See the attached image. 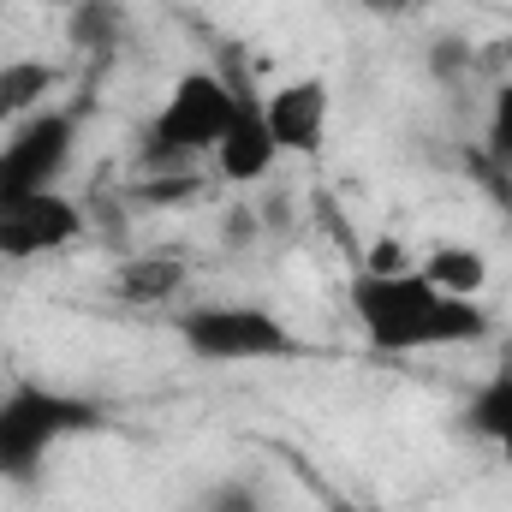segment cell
<instances>
[{"label": "cell", "instance_id": "obj_1", "mask_svg": "<svg viewBox=\"0 0 512 512\" xmlns=\"http://www.w3.org/2000/svg\"><path fill=\"white\" fill-rule=\"evenodd\" d=\"M352 322L364 334L370 352L382 358H423V352H459V346H483L495 334L483 298H459L441 292L417 262L399 274H352Z\"/></svg>", "mask_w": 512, "mask_h": 512}, {"label": "cell", "instance_id": "obj_2", "mask_svg": "<svg viewBox=\"0 0 512 512\" xmlns=\"http://www.w3.org/2000/svg\"><path fill=\"white\" fill-rule=\"evenodd\" d=\"M108 423V411L84 393H66L54 382H12L0 387V483H18V489H36L48 459L78 441V435H96Z\"/></svg>", "mask_w": 512, "mask_h": 512}, {"label": "cell", "instance_id": "obj_3", "mask_svg": "<svg viewBox=\"0 0 512 512\" xmlns=\"http://www.w3.org/2000/svg\"><path fill=\"white\" fill-rule=\"evenodd\" d=\"M233 102H239L233 72L185 66L167 84L161 108L137 131V167L143 173H185L197 155H215L221 137H227V120H233Z\"/></svg>", "mask_w": 512, "mask_h": 512}, {"label": "cell", "instance_id": "obj_4", "mask_svg": "<svg viewBox=\"0 0 512 512\" xmlns=\"http://www.w3.org/2000/svg\"><path fill=\"white\" fill-rule=\"evenodd\" d=\"M173 340L215 370H239V364H292L310 352V340H298V328L251 298H209V304H179L173 310Z\"/></svg>", "mask_w": 512, "mask_h": 512}, {"label": "cell", "instance_id": "obj_5", "mask_svg": "<svg viewBox=\"0 0 512 512\" xmlns=\"http://www.w3.org/2000/svg\"><path fill=\"white\" fill-rule=\"evenodd\" d=\"M84 137V114L78 108H42L0 137V197L18 191H60L72 155Z\"/></svg>", "mask_w": 512, "mask_h": 512}, {"label": "cell", "instance_id": "obj_6", "mask_svg": "<svg viewBox=\"0 0 512 512\" xmlns=\"http://www.w3.org/2000/svg\"><path fill=\"white\" fill-rule=\"evenodd\" d=\"M90 233V215L72 191H18L0 197V262H48Z\"/></svg>", "mask_w": 512, "mask_h": 512}, {"label": "cell", "instance_id": "obj_7", "mask_svg": "<svg viewBox=\"0 0 512 512\" xmlns=\"http://www.w3.org/2000/svg\"><path fill=\"white\" fill-rule=\"evenodd\" d=\"M233 84H239V102H233L227 137H221V149H215V173H221L227 185H262V179L280 167V143H274V131H268V102H262V90L251 84L245 66L233 72Z\"/></svg>", "mask_w": 512, "mask_h": 512}, {"label": "cell", "instance_id": "obj_8", "mask_svg": "<svg viewBox=\"0 0 512 512\" xmlns=\"http://www.w3.org/2000/svg\"><path fill=\"white\" fill-rule=\"evenodd\" d=\"M268 102V131L280 143V155H322L328 149V126H334V90L328 78H292L280 90L262 96Z\"/></svg>", "mask_w": 512, "mask_h": 512}, {"label": "cell", "instance_id": "obj_9", "mask_svg": "<svg viewBox=\"0 0 512 512\" xmlns=\"http://www.w3.org/2000/svg\"><path fill=\"white\" fill-rule=\"evenodd\" d=\"M54 90H60V66H54L48 54L0 60V126H18V120L42 114Z\"/></svg>", "mask_w": 512, "mask_h": 512}, {"label": "cell", "instance_id": "obj_10", "mask_svg": "<svg viewBox=\"0 0 512 512\" xmlns=\"http://www.w3.org/2000/svg\"><path fill=\"white\" fill-rule=\"evenodd\" d=\"M191 286V262L179 251H149V256H126L114 268V292L126 304H173Z\"/></svg>", "mask_w": 512, "mask_h": 512}, {"label": "cell", "instance_id": "obj_11", "mask_svg": "<svg viewBox=\"0 0 512 512\" xmlns=\"http://www.w3.org/2000/svg\"><path fill=\"white\" fill-rule=\"evenodd\" d=\"M465 429L512 465V364L495 370L489 382L471 387V399H465Z\"/></svg>", "mask_w": 512, "mask_h": 512}, {"label": "cell", "instance_id": "obj_12", "mask_svg": "<svg viewBox=\"0 0 512 512\" xmlns=\"http://www.w3.org/2000/svg\"><path fill=\"white\" fill-rule=\"evenodd\" d=\"M441 292H459V298H483V280H489V262L477 245H435V251H423L417 262Z\"/></svg>", "mask_w": 512, "mask_h": 512}, {"label": "cell", "instance_id": "obj_13", "mask_svg": "<svg viewBox=\"0 0 512 512\" xmlns=\"http://www.w3.org/2000/svg\"><path fill=\"white\" fill-rule=\"evenodd\" d=\"M120 30H126V6L120 0H78L72 6V24H66L72 48H90V54L120 48Z\"/></svg>", "mask_w": 512, "mask_h": 512}, {"label": "cell", "instance_id": "obj_14", "mask_svg": "<svg viewBox=\"0 0 512 512\" xmlns=\"http://www.w3.org/2000/svg\"><path fill=\"white\" fill-rule=\"evenodd\" d=\"M483 155L512 167V78L489 96V114H483Z\"/></svg>", "mask_w": 512, "mask_h": 512}, {"label": "cell", "instance_id": "obj_15", "mask_svg": "<svg viewBox=\"0 0 512 512\" xmlns=\"http://www.w3.org/2000/svg\"><path fill=\"white\" fill-rule=\"evenodd\" d=\"M185 512H268V501H262V489H251V483H209Z\"/></svg>", "mask_w": 512, "mask_h": 512}, {"label": "cell", "instance_id": "obj_16", "mask_svg": "<svg viewBox=\"0 0 512 512\" xmlns=\"http://www.w3.org/2000/svg\"><path fill=\"white\" fill-rule=\"evenodd\" d=\"M364 12H387V18H399V12H411V6H429V0H358Z\"/></svg>", "mask_w": 512, "mask_h": 512}, {"label": "cell", "instance_id": "obj_17", "mask_svg": "<svg viewBox=\"0 0 512 512\" xmlns=\"http://www.w3.org/2000/svg\"><path fill=\"white\" fill-rule=\"evenodd\" d=\"M328 512H382V507H364V501H328Z\"/></svg>", "mask_w": 512, "mask_h": 512}, {"label": "cell", "instance_id": "obj_18", "mask_svg": "<svg viewBox=\"0 0 512 512\" xmlns=\"http://www.w3.org/2000/svg\"><path fill=\"white\" fill-rule=\"evenodd\" d=\"M495 197L507 203V221H512V185H507V179H495Z\"/></svg>", "mask_w": 512, "mask_h": 512}, {"label": "cell", "instance_id": "obj_19", "mask_svg": "<svg viewBox=\"0 0 512 512\" xmlns=\"http://www.w3.org/2000/svg\"><path fill=\"white\" fill-rule=\"evenodd\" d=\"M0 18H6V0H0Z\"/></svg>", "mask_w": 512, "mask_h": 512}]
</instances>
